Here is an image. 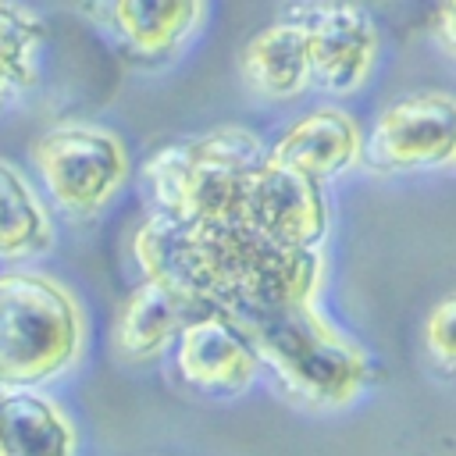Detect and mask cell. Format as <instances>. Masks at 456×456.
<instances>
[{
	"instance_id": "1",
	"label": "cell",
	"mask_w": 456,
	"mask_h": 456,
	"mask_svg": "<svg viewBox=\"0 0 456 456\" xmlns=\"http://www.w3.org/2000/svg\"><path fill=\"white\" fill-rule=\"evenodd\" d=\"M132 256L146 281L239 324L314 303L324 281V249H292L239 221H178L157 210L135 228Z\"/></svg>"
},
{
	"instance_id": "2",
	"label": "cell",
	"mask_w": 456,
	"mask_h": 456,
	"mask_svg": "<svg viewBox=\"0 0 456 456\" xmlns=\"http://www.w3.org/2000/svg\"><path fill=\"white\" fill-rule=\"evenodd\" d=\"M242 328L260 356V367L271 370L285 395L303 406H349L374 381L370 353L328 314H321L317 299L256 317Z\"/></svg>"
},
{
	"instance_id": "3",
	"label": "cell",
	"mask_w": 456,
	"mask_h": 456,
	"mask_svg": "<svg viewBox=\"0 0 456 456\" xmlns=\"http://www.w3.org/2000/svg\"><path fill=\"white\" fill-rule=\"evenodd\" d=\"M78 296L32 267L0 271V388H43L64 378L86 349Z\"/></svg>"
},
{
	"instance_id": "4",
	"label": "cell",
	"mask_w": 456,
	"mask_h": 456,
	"mask_svg": "<svg viewBox=\"0 0 456 456\" xmlns=\"http://www.w3.org/2000/svg\"><path fill=\"white\" fill-rule=\"evenodd\" d=\"M264 153L267 146L253 128L217 125L153 150L139 175L157 214L178 221H235L242 182Z\"/></svg>"
},
{
	"instance_id": "5",
	"label": "cell",
	"mask_w": 456,
	"mask_h": 456,
	"mask_svg": "<svg viewBox=\"0 0 456 456\" xmlns=\"http://www.w3.org/2000/svg\"><path fill=\"white\" fill-rule=\"evenodd\" d=\"M43 196L68 217H96L128 182L132 160L118 132L96 121H57L28 146Z\"/></svg>"
},
{
	"instance_id": "6",
	"label": "cell",
	"mask_w": 456,
	"mask_h": 456,
	"mask_svg": "<svg viewBox=\"0 0 456 456\" xmlns=\"http://www.w3.org/2000/svg\"><path fill=\"white\" fill-rule=\"evenodd\" d=\"M360 164L378 175H410L456 164V96L428 89L388 103L370 135H363Z\"/></svg>"
},
{
	"instance_id": "7",
	"label": "cell",
	"mask_w": 456,
	"mask_h": 456,
	"mask_svg": "<svg viewBox=\"0 0 456 456\" xmlns=\"http://www.w3.org/2000/svg\"><path fill=\"white\" fill-rule=\"evenodd\" d=\"M235 221L292 249H321L328 239V200L321 182L281 167L267 153L246 175Z\"/></svg>"
},
{
	"instance_id": "8",
	"label": "cell",
	"mask_w": 456,
	"mask_h": 456,
	"mask_svg": "<svg viewBox=\"0 0 456 456\" xmlns=\"http://www.w3.org/2000/svg\"><path fill=\"white\" fill-rule=\"evenodd\" d=\"M296 21L306 39L310 86L349 96L356 93L378 61V25L353 0H317L299 7Z\"/></svg>"
},
{
	"instance_id": "9",
	"label": "cell",
	"mask_w": 456,
	"mask_h": 456,
	"mask_svg": "<svg viewBox=\"0 0 456 456\" xmlns=\"http://www.w3.org/2000/svg\"><path fill=\"white\" fill-rule=\"evenodd\" d=\"M171 349L178 381L210 399L246 392L264 370L246 328L217 310H203L192 321H185Z\"/></svg>"
},
{
	"instance_id": "10",
	"label": "cell",
	"mask_w": 456,
	"mask_h": 456,
	"mask_svg": "<svg viewBox=\"0 0 456 456\" xmlns=\"http://www.w3.org/2000/svg\"><path fill=\"white\" fill-rule=\"evenodd\" d=\"M207 0H78V14L139 61L175 57L200 28Z\"/></svg>"
},
{
	"instance_id": "11",
	"label": "cell",
	"mask_w": 456,
	"mask_h": 456,
	"mask_svg": "<svg viewBox=\"0 0 456 456\" xmlns=\"http://www.w3.org/2000/svg\"><path fill=\"white\" fill-rule=\"evenodd\" d=\"M360 146H363V132L356 118L342 107L324 103L285 125L278 139L267 142V157L324 185L328 178L360 164Z\"/></svg>"
},
{
	"instance_id": "12",
	"label": "cell",
	"mask_w": 456,
	"mask_h": 456,
	"mask_svg": "<svg viewBox=\"0 0 456 456\" xmlns=\"http://www.w3.org/2000/svg\"><path fill=\"white\" fill-rule=\"evenodd\" d=\"M196 314H203V306H196L192 299L178 296L167 285L142 278L114 314L110 353L121 363H150L175 346L178 331Z\"/></svg>"
},
{
	"instance_id": "13",
	"label": "cell",
	"mask_w": 456,
	"mask_h": 456,
	"mask_svg": "<svg viewBox=\"0 0 456 456\" xmlns=\"http://www.w3.org/2000/svg\"><path fill=\"white\" fill-rule=\"evenodd\" d=\"M78 431L43 388H0V456H75Z\"/></svg>"
},
{
	"instance_id": "14",
	"label": "cell",
	"mask_w": 456,
	"mask_h": 456,
	"mask_svg": "<svg viewBox=\"0 0 456 456\" xmlns=\"http://www.w3.org/2000/svg\"><path fill=\"white\" fill-rule=\"evenodd\" d=\"M239 75L264 100L285 103L303 96L310 89L303 25L289 18V21H271L267 28L249 36L239 53Z\"/></svg>"
},
{
	"instance_id": "15",
	"label": "cell",
	"mask_w": 456,
	"mask_h": 456,
	"mask_svg": "<svg viewBox=\"0 0 456 456\" xmlns=\"http://www.w3.org/2000/svg\"><path fill=\"white\" fill-rule=\"evenodd\" d=\"M53 246V217L28 175L0 157V260L25 264Z\"/></svg>"
},
{
	"instance_id": "16",
	"label": "cell",
	"mask_w": 456,
	"mask_h": 456,
	"mask_svg": "<svg viewBox=\"0 0 456 456\" xmlns=\"http://www.w3.org/2000/svg\"><path fill=\"white\" fill-rule=\"evenodd\" d=\"M46 21L21 0H0V107L21 100L43 68Z\"/></svg>"
},
{
	"instance_id": "17",
	"label": "cell",
	"mask_w": 456,
	"mask_h": 456,
	"mask_svg": "<svg viewBox=\"0 0 456 456\" xmlns=\"http://www.w3.org/2000/svg\"><path fill=\"white\" fill-rule=\"evenodd\" d=\"M424 349L445 370H456V292L438 299L424 321Z\"/></svg>"
},
{
	"instance_id": "18",
	"label": "cell",
	"mask_w": 456,
	"mask_h": 456,
	"mask_svg": "<svg viewBox=\"0 0 456 456\" xmlns=\"http://www.w3.org/2000/svg\"><path fill=\"white\" fill-rule=\"evenodd\" d=\"M435 39L449 57H456V0H442L438 4V11H435Z\"/></svg>"
}]
</instances>
